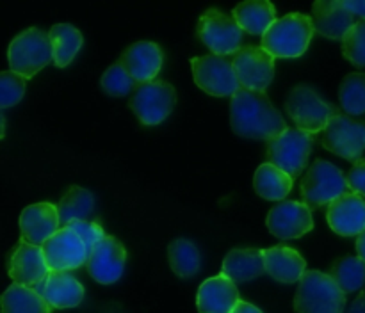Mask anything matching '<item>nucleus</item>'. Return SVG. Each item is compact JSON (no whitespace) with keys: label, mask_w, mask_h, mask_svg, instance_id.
<instances>
[{"label":"nucleus","mask_w":365,"mask_h":313,"mask_svg":"<svg viewBox=\"0 0 365 313\" xmlns=\"http://www.w3.org/2000/svg\"><path fill=\"white\" fill-rule=\"evenodd\" d=\"M52 43L53 64L57 68H66L77 57L84 45V36L77 27L70 23H57L48 32Z\"/></svg>","instance_id":"27"},{"label":"nucleus","mask_w":365,"mask_h":313,"mask_svg":"<svg viewBox=\"0 0 365 313\" xmlns=\"http://www.w3.org/2000/svg\"><path fill=\"white\" fill-rule=\"evenodd\" d=\"M198 38L214 55H235L242 48V28L234 14L207 9L198 20Z\"/></svg>","instance_id":"7"},{"label":"nucleus","mask_w":365,"mask_h":313,"mask_svg":"<svg viewBox=\"0 0 365 313\" xmlns=\"http://www.w3.org/2000/svg\"><path fill=\"white\" fill-rule=\"evenodd\" d=\"M11 71H16L24 78H32L46 64L53 63L52 43L46 32L31 27L16 36L7 50Z\"/></svg>","instance_id":"5"},{"label":"nucleus","mask_w":365,"mask_h":313,"mask_svg":"<svg viewBox=\"0 0 365 313\" xmlns=\"http://www.w3.org/2000/svg\"><path fill=\"white\" fill-rule=\"evenodd\" d=\"M321 144L349 162H360L365 152V124L348 114H337L321 134Z\"/></svg>","instance_id":"11"},{"label":"nucleus","mask_w":365,"mask_h":313,"mask_svg":"<svg viewBox=\"0 0 365 313\" xmlns=\"http://www.w3.org/2000/svg\"><path fill=\"white\" fill-rule=\"evenodd\" d=\"M346 294L334 277L321 270H307L299 280L294 295V309L298 313H342Z\"/></svg>","instance_id":"3"},{"label":"nucleus","mask_w":365,"mask_h":313,"mask_svg":"<svg viewBox=\"0 0 365 313\" xmlns=\"http://www.w3.org/2000/svg\"><path fill=\"white\" fill-rule=\"evenodd\" d=\"M328 274L344 294H351L365 285V262L359 256H342L331 265Z\"/></svg>","instance_id":"31"},{"label":"nucleus","mask_w":365,"mask_h":313,"mask_svg":"<svg viewBox=\"0 0 365 313\" xmlns=\"http://www.w3.org/2000/svg\"><path fill=\"white\" fill-rule=\"evenodd\" d=\"M356 16L339 0H317L312 6L314 31L328 39H342L355 27Z\"/></svg>","instance_id":"20"},{"label":"nucleus","mask_w":365,"mask_h":313,"mask_svg":"<svg viewBox=\"0 0 365 313\" xmlns=\"http://www.w3.org/2000/svg\"><path fill=\"white\" fill-rule=\"evenodd\" d=\"M127 263V249L118 238L106 235L89 251L88 272L96 283L113 285L121 277Z\"/></svg>","instance_id":"15"},{"label":"nucleus","mask_w":365,"mask_h":313,"mask_svg":"<svg viewBox=\"0 0 365 313\" xmlns=\"http://www.w3.org/2000/svg\"><path fill=\"white\" fill-rule=\"evenodd\" d=\"M232 313H262L255 304L246 301H239V304L232 309Z\"/></svg>","instance_id":"39"},{"label":"nucleus","mask_w":365,"mask_h":313,"mask_svg":"<svg viewBox=\"0 0 365 313\" xmlns=\"http://www.w3.org/2000/svg\"><path fill=\"white\" fill-rule=\"evenodd\" d=\"M41 248L50 270L70 272L88 263L89 258V249L86 248L81 237L68 226L61 228Z\"/></svg>","instance_id":"13"},{"label":"nucleus","mask_w":365,"mask_h":313,"mask_svg":"<svg viewBox=\"0 0 365 313\" xmlns=\"http://www.w3.org/2000/svg\"><path fill=\"white\" fill-rule=\"evenodd\" d=\"M346 181H348L349 192L365 198V160L353 164V167L346 174Z\"/></svg>","instance_id":"37"},{"label":"nucleus","mask_w":365,"mask_h":313,"mask_svg":"<svg viewBox=\"0 0 365 313\" xmlns=\"http://www.w3.org/2000/svg\"><path fill=\"white\" fill-rule=\"evenodd\" d=\"M232 64L241 87L264 92L274 77V57L262 46L246 45L232 55Z\"/></svg>","instance_id":"12"},{"label":"nucleus","mask_w":365,"mask_h":313,"mask_svg":"<svg viewBox=\"0 0 365 313\" xmlns=\"http://www.w3.org/2000/svg\"><path fill=\"white\" fill-rule=\"evenodd\" d=\"M342 53L355 66H365V20H359L355 27L342 39Z\"/></svg>","instance_id":"34"},{"label":"nucleus","mask_w":365,"mask_h":313,"mask_svg":"<svg viewBox=\"0 0 365 313\" xmlns=\"http://www.w3.org/2000/svg\"><path fill=\"white\" fill-rule=\"evenodd\" d=\"M95 210V198L88 189L81 187V185H71L63 198L59 199L57 205V212H59V221L63 228L68 224L75 223V221H88Z\"/></svg>","instance_id":"28"},{"label":"nucleus","mask_w":365,"mask_h":313,"mask_svg":"<svg viewBox=\"0 0 365 313\" xmlns=\"http://www.w3.org/2000/svg\"><path fill=\"white\" fill-rule=\"evenodd\" d=\"M266 274L280 283H299L307 272V262L296 249L289 245H273L264 249Z\"/></svg>","instance_id":"23"},{"label":"nucleus","mask_w":365,"mask_h":313,"mask_svg":"<svg viewBox=\"0 0 365 313\" xmlns=\"http://www.w3.org/2000/svg\"><path fill=\"white\" fill-rule=\"evenodd\" d=\"M239 301L237 287L223 272L203 281L196 294V308L200 313H232Z\"/></svg>","instance_id":"22"},{"label":"nucleus","mask_w":365,"mask_h":313,"mask_svg":"<svg viewBox=\"0 0 365 313\" xmlns=\"http://www.w3.org/2000/svg\"><path fill=\"white\" fill-rule=\"evenodd\" d=\"M348 313H365V294L364 292L355 299V301L351 302Z\"/></svg>","instance_id":"40"},{"label":"nucleus","mask_w":365,"mask_h":313,"mask_svg":"<svg viewBox=\"0 0 365 313\" xmlns=\"http://www.w3.org/2000/svg\"><path fill=\"white\" fill-rule=\"evenodd\" d=\"M52 309L75 308L84 299L81 281L64 270H50L48 276L34 288Z\"/></svg>","instance_id":"21"},{"label":"nucleus","mask_w":365,"mask_h":313,"mask_svg":"<svg viewBox=\"0 0 365 313\" xmlns=\"http://www.w3.org/2000/svg\"><path fill=\"white\" fill-rule=\"evenodd\" d=\"M356 253H359V258L365 262V231L356 237Z\"/></svg>","instance_id":"41"},{"label":"nucleus","mask_w":365,"mask_h":313,"mask_svg":"<svg viewBox=\"0 0 365 313\" xmlns=\"http://www.w3.org/2000/svg\"><path fill=\"white\" fill-rule=\"evenodd\" d=\"M102 89L109 96H127L134 89H138V82L128 75V71L121 66V63H114L107 68L102 75Z\"/></svg>","instance_id":"33"},{"label":"nucleus","mask_w":365,"mask_h":313,"mask_svg":"<svg viewBox=\"0 0 365 313\" xmlns=\"http://www.w3.org/2000/svg\"><path fill=\"white\" fill-rule=\"evenodd\" d=\"M221 272L230 277L234 283H245L266 274V260L264 249L242 248L232 249L223 260Z\"/></svg>","instance_id":"24"},{"label":"nucleus","mask_w":365,"mask_h":313,"mask_svg":"<svg viewBox=\"0 0 365 313\" xmlns=\"http://www.w3.org/2000/svg\"><path fill=\"white\" fill-rule=\"evenodd\" d=\"M2 313H50L52 308L48 302L34 290V288L21 287L13 283L0 299Z\"/></svg>","instance_id":"29"},{"label":"nucleus","mask_w":365,"mask_h":313,"mask_svg":"<svg viewBox=\"0 0 365 313\" xmlns=\"http://www.w3.org/2000/svg\"><path fill=\"white\" fill-rule=\"evenodd\" d=\"M285 110L289 117L294 121L296 128L310 135L323 132L331 120L341 110L331 103H327L309 85H296L291 89L285 100Z\"/></svg>","instance_id":"4"},{"label":"nucleus","mask_w":365,"mask_h":313,"mask_svg":"<svg viewBox=\"0 0 365 313\" xmlns=\"http://www.w3.org/2000/svg\"><path fill=\"white\" fill-rule=\"evenodd\" d=\"M191 68L196 85L207 95L232 98L241 87L230 57L214 55V53L192 57Z\"/></svg>","instance_id":"9"},{"label":"nucleus","mask_w":365,"mask_h":313,"mask_svg":"<svg viewBox=\"0 0 365 313\" xmlns=\"http://www.w3.org/2000/svg\"><path fill=\"white\" fill-rule=\"evenodd\" d=\"M312 16L289 13L278 18L262 36V48L274 59H296L309 48L314 36Z\"/></svg>","instance_id":"2"},{"label":"nucleus","mask_w":365,"mask_h":313,"mask_svg":"<svg viewBox=\"0 0 365 313\" xmlns=\"http://www.w3.org/2000/svg\"><path fill=\"white\" fill-rule=\"evenodd\" d=\"M68 228H71L81 237V240L84 242L89 251L106 237L103 228L96 223H89V221H75V223L68 224Z\"/></svg>","instance_id":"36"},{"label":"nucleus","mask_w":365,"mask_h":313,"mask_svg":"<svg viewBox=\"0 0 365 313\" xmlns=\"http://www.w3.org/2000/svg\"><path fill=\"white\" fill-rule=\"evenodd\" d=\"M7 272L13 283L36 288L50 274L41 245L20 242L7 260Z\"/></svg>","instance_id":"16"},{"label":"nucleus","mask_w":365,"mask_h":313,"mask_svg":"<svg viewBox=\"0 0 365 313\" xmlns=\"http://www.w3.org/2000/svg\"><path fill=\"white\" fill-rule=\"evenodd\" d=\"M168 260L170 267L178 277H191L195 276L202 265V256H200L198 248L191 240L185 238H177L168 248Z\"/></svg>","instance_id":"30"},{"label":"nucleus","mask_w":365,"mask_h":313,"mask_svg":"<svg viewBox=\"0 0 365 313\" xmlns=\"http://www.w3.org/2000/svg\"><path fill=\"white\" fill-rule=\"evenodd\" d=\"M120 63L128 71V75L138 82V85H141L155 80L157 73L163 68L164 53L157 43L138 41L125 48Z\"/></svg>","instance_id":"19"},{"label":"nucleus","mask_w":365,"mask_h":313,"mask_svg":"<svg viewBox=\"0 0 365 313\" xmlns=\"http://www.w3.org/2000/svg\"><path fill=\"white\" fill-rule=\"evenodd\" d=\"M312 142L314 135L305 134L299 128H287L284 134L267 141V159L294 180L309 164Z\"/></svg>","instance_id":"8"},{"label":"nucleus","mask_w":365,"mask_h":313,"mask_svg":"<svg viewBox=\"0 0 365 313\" xmlns=\"http://www.w3.org/2000/svg\"><path fill=\"white\" fill-rule=\"evenodd\" d=\"M342 110L349 117H365V73H349L339 89Z\"/></svg>","instance_id":"32"},{"label":"nucleus","mask_w":365,"mask_h":313,"mask_svg":"<svg viewBox=\"0 0 365 313\" xmlns=\"http://www.w3.org/2000/svg\"><path fill=\"white\" fill-rule=\"evenodd\" d=\"M234 18L242 31L253 36H264L277 21V9L267 0H248L234 7Z\"/></svg>","instance_id":"25"},{"label":"nucleus","mask_w":365,"mask_h":313,"mask_svg":"<svg viewBox=\"0 0 365 313\" xmlns=\"http://www.w3.org/2000/svg\"><path fill=\"white\" fill-rule=\"evenodd\" d=\"M130 109L146 127L163 123L177 103V92L171 84L164 80H152L138 85L130 98Z\"/></svg>","instance_id":"10"},{"label":"nucleus","mask_w":365,"mask_h":313,"mask_svg":"<svg viewBox=\"0 0 365 313\" xmlns=\"http://www.w3.org/2000/svg\"><path fill=\"white\" fill-rule=\"evenodd\" d=\"M267 230L282 240L299 238L314 230L312 208L303 201H280L267 213Z\"/></svg>","instance_id":"14"},{"label":"nucleus","mask_w":365,"mask_h":313,"mask_svg":"<svg viewBox=\"0 0 365 313\" xmlns=\"http://www.w3.org/2000/svg\"><path fill=\"white\" fill-rule=\"evenodd\" d=\"M292 178L285 171L277 167L274 164L266 162L255 171L253 176V187L257 194L269 201H282L292 191Z\"/></svg>","instance_id":"26"},{"label":"nucleus","mask_w":365,"mask_h":313,"mask_svg":"<svg viewBox=\"0 0 365 313\" xmlns=\"http://www.w3.org/2000/svg\"><path fill=\"white\" fill-rule=\"evenodd\" d=\"M25 80L16 71H2L0 73V107L7 109L13 107L24 98L25 95Z\"/></svg>","instance_id":"35"},{"label":"nucleus","mask_w":365,"mask_h":313,"mask_svg":"<svg viewBox=\"0 0 365 313\" xmlns=\"http://www.w3.org/2000/svg\"><path fill=\"white\" fill-rule=\"evenodd\" d=\"M342 4L349 13L360 16V20H365V0H342Z\"/></svg>","instance_id":"38"},{"label":"nucleus","mask_w":365,"mask_h":313,"mask_svg":"<svg viewBox=\"0 0 365 313\" xmlns=\"http://www.w3.org/2000/svg\"><path fill=\"white\" fill-rule=\"evenodd\" d=\"M327 221L342 237H359L365 231V199L355 192H346L328 205Z\"/></svg>","instance_id":"18"},{"label":"nucleus","mask_w":365,"mask_h":313,"mask_svg":"<svg viewBox=\"0 0 365 313\" xmlns=\"http://www.w3.org/2000/svg\"><path fill=\"white\" fill-rule=\"evenodd\" d=\"M346 192H349L346 174L328 160H316L302 180V199L312 210L330 205Z\"/></svg>","instance_id":"6"},{"label":"nucleus","mask_w":365,"mask_h":313,"mask_svg":"<svg viewBox=\"0 0 365 313\" xmlns=\"http://www.w3.org/2000/svg\"><path fill=\"white\" fill-rule=\"evenodd\" d=\"M59 224V212L52 203L45 201L25 206L20 213L21 242L43 245L61 230Z\"/></svg>","instance_id":"17"},{"label":"nucleus","mask_w":365,"mask_h":313,"mask_svg":"<svg viewBox=\"0 0 365 313\" xmlns=\"http://www.w3.org/2000/svg\"><path fill=\"white\" fill-rule=\"evenodd\" d=\"M232 130L246 139L271 141L287 130L284 116L266 92L239 87L230 100Z\"/></svg>","instance_id":"1"}]
</instances>
